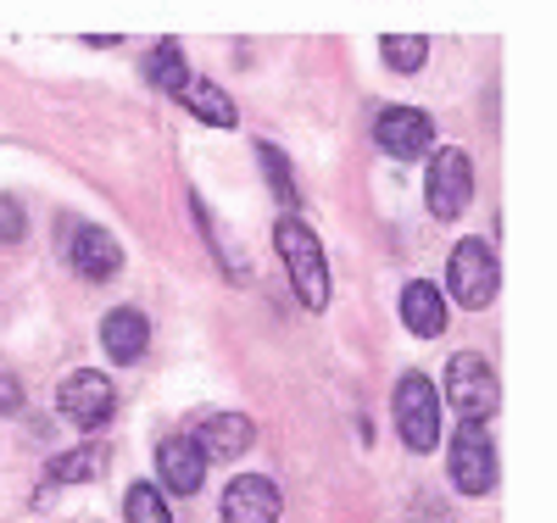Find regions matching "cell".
<instances>
[{
    "label": "cell",
    "mask_w": 557,
    "mask_h": 523,
    "mask_svg": "<svg viewBox=\"0 0 557 523\" xmlns=\"http://www.w3.org/2000/svg\"><path fill=\"white\" fill-rule=\"evenodd\" d=\"M273 240H278V257H285V267H290V284H296L301 307H307V312H323V307H330V262H323V240H318L301 217H278Z\"/></svg>",
    "instance_id": "1"
},
{
    "label": "cell",
    "mask_w": 557,
    "mask_h": 523,
    "mask_svg": "<svg viewBox=\"0 0 557 523\" xmlns=\"http://www.w3.org/2000/svg\"><path fill=\"white\" fill-rule=\"evenodd\" d=\"M446 396H451L462 423H485L502 407V385H496V373L480 351H457L446 362Z\"/></svg>",
    "instance_id": "2"
},
{
    "label": "cell",
    "mask_w": 557,
    "mask_h": 523,
    "mask_svg": "<svg viewBox=\"0 0 557 523\" xmlns=\"http://www.w3.org/2000/svg\"><path fill=\"white\" fill-rule=\"evenodd\" d=\"M446 284H451L457 307H469V312L491 307L496 301V284H502V267H496L491 246L485 240H462L451 251V262H446Z\"/></svg>",
    "instance_id": "3"
},
{
    "label": "cell",
    "mask_w": 557,
    "mask_h": 523,
    "mask_svg": "<svg viewBox=\"0 0 557 523\" xmlns=\"http://www.w3.org/2000/svg\"><path fill=\"white\" fill-rule=\"evenodd\" d=\"M396 429L412 451H430L441 440V401L424 373H407L396 385Z\"/></svg>",
    "instance_id": "4"
},
{
    "label": "cell",
    "mask_w": 557,
    "mask_h": 523,
    "mask_svg": "<svg viewBox=\"0 0 557 523\" xmlns=\"http://www.w3.org/2000/svg\"><path fill=\"white\" fill-rule=\"evenodd\" d=\"M451 485L462 496H485L496 485V446L485 435V423H457V435H451Z\"/></svg>",
    "instance_id": "5"
},
{
    "label": "cell",
    "mask_w": 557,
    "mask_h": 523,
    "mask_svg": "<svg viewBox=\"0 0 557 523\" xmlns=\"http://www.w3.org/2000/svg\"><path fill=\"white\" fill-rule=\"evenodd\" d=\"M57 407H62V418L67 423H78V429H101V423L112 418V407H117V396H112V378L107 373H73L67 385L57 390Z\"/></svg>",
    "instance_id": "6"
},
{
    "label": "cell",
    "mask_w": 557,
    "mask_h": 523,
    "mask_svg": "<svg viewBox=\"0 0 557 523\" xmlns=\"http://www.w3.org/2000/svg\"><path fill=\"white\" fill-rule=\"evenodd\" d=\"M374 139H380L385 157L412 162V157H424V151L435 146V123L418 112V107H385L380 123H374Z\"/></svg>",
    "instance_id": "7"
},
{
    "label": "cell",
    "mask_w": 557,
    "mask_h": 523,
    "mask_svg": "<svg viewBox=\"0 0 557 523\" xmlns=\"http://www.w3.org/2000/svg\"><path fill=\"white\" fill-rule=\"evenodd\" d=\"M424 196H430V212H435V217H457L462 207H469V196H474V167H469V157H462V151H435Z\"/></svg>",
    "instance_id": "8"
},
{
    "label": "cell",
    "mask_w": 557,
    "mask_h": 523,
    "mask_svg": "<svg viewBox=\"0 0 557 523\" xmlns=\"http://www.w3.org/2000/svg\"><path fill=\"white\" fill-rule=\"evenodd\" d=\"M157 468H162V485L173 496H196L201 480H207V451L190 440V435H168L157 446Z\"/></svg>",
    "instance_id": "9"
},
{
    "label": "cell",
    "mask_w": 557,
    "mask_h": 523,
    "mask_svg": "<svg viewBox=\"0 0 557 523\" xmlns=\"http://www.w3.org/2000/svg\"><path fill=\"white\" fill-rule=\"evenodd\" d=\"M223 523H278V490L262 473H240L223 490Z\"/></svg>",
    "instance_id": "10"
},
{
    "label": "cell",
    "mask_w": 557,
    "mask_h": 523,
    "mask_svg": "<svg viewBox=\"0 0 557 523\" xmlns=\"http://www.w3.org/2000/svg\"><path fill=\"white\" fill-rule=\"evenodd\" d=\"M173 95H178V107H184V112L201 117V123H212V128H235V123H240L235 101H228V95H223L218 84L196 78V73H184V78L173 84Z\"/></svg>",
    "instance_id": "11"
},
{
    "label": "cell",
    "mask_w": 557,
    "mask_h": 523,
    "mask_svg": "<svg viewBox=\"0 0 557 523\" xmlns=\"http://www.w3.org/2000/svg\"><path fill=\"white\" fill-rule=\"evenodd\" d=\"M101 346H107L112 362L146 357V346H151V323H146V312H134V307L107 312V317H101Z\"/></svg>",
    "instance_id": "12"
},
{
    "label": "cell",
    "mask_w": 557,
    "mask_h": 523,
    "mask_svg": "<svg viewBox=\"0 0 557 523\" xmlns=\"http://www.w3.org/2000/svg\"><path fill=\"white\" fill-rule=\"evenodd\" d=\"M251 440H257V429L246 412H212V418H201V435H196V446L207 457H240V451H251Z\"/></svg>",
    "instance_id": "13"
},
{
    "label": "cell",
    "mask_w": 557,
    "mask_h": 523,
    "mask_svg": "<svg viewBox=\"0 0 557 523\" xmlns=\"http://www.w3.org/2000/svg\"><path fill=\"white\" fill-rule=\"evenodd\" d=\"M401 323L412 328V335L418 340H435L441 335V328H446V301H441V290H435V284H407V290H401Z\"/></svg>",
    "instance_id": "14"
},
{
    "label": "cell",
    "mask_w": 557,
    "mask_h": 523,
    "mask_svg": "<svg viewBox=\"0 0 557 523\" xmlns=\"http://www.w3.org/2000/svg\"><path fill=\"white\" fill-rule=\"evenodd\" d=\"M73 267L84 278H112L123 267V251L107 228H78V240H73Z\"/></svg>",
    "instance_id": "15"
},
{
    "label": "cell",
    "mask_w": 557,
    "mask_h": 523,
    "mask_svg": "<svg viewBox=\"0 0 557 523\" xmlns=\"http://www.w3.org/2000/svg\"><path fill=\"white\" fill-rule=\"evenodd\" d=\"M101 473H107L101 446H78V451H62V457L51 462V480H57V485H84V480H101Z\"/></svg>",
    "instance_id": "16"
},
{
    "label": "cell",
    "mask_w": 557,
    "mask_h": 523,
    "mask_svg": "<svg viewBox=\"0 0 557 523\" xmlns=\"http://www.w3.org/2000/svg\"><path fill=\"white\" fill-rule=\"evenodd\" d=\"M380 57L396 73H418V67H424V57H430V39L424 34H385L380 39Z\"/></svg>",
    "instance_id": "17"
},
{
    "label": "cell",
    "mask_w": 557,
    "mask_h": 523,
    "mask_svg": "<svg viewBox=\"0 0 557 523\" xmlns=\"http://www.w3.org/2000/svg\"><path fill=\"white\" fill-rule=\"evenodd\" d=\"M123 512H128V523H173V512H168V501H162L157 485H134L123 496Z\"/></svg>",
    "instance_id": "18"
},
{
    "label": "cell",
    "mask_w": 557,
    "mask_h": 523,
    "mask_svg": "<svg viewBox=\"0 0 557 523\" xmlns=\"http://www.w3.org/2000/svg\"><path fill=\"white\" fill-rule=\"evenodd\" d=\"M257 157H262V173H268V184L278 189V201H285V207H296L301 196H296V173H290V162L285 157H278V146H268V139H262V146H257Z\"/></svg>",
    "instance_id": "19"
},
{
    "label": "cell",
    "mask_w": 557,
    "mask_h": 523,
    "mask_svg": "<svg viewBox=\"0 0 557 523\" xmlns=\"http://www.w3.org/2000/svg\"><path fill=\"white\" fill-rule=\"evenodd\" d=\"M184 73H190V67L178 62V45H173V39H162L157 51H151V62H146V78H151V84H162V89L173 95V84H178Z\"/></svg>",
    "instance_id": "20"
},
{
    "label": "cell",
    "mask_w": 557,
    "mask_h": 523,
    "mask_svg": "<svg viewBox=\"0 0 557 523\" xmlns=\"http://www.w3.org/2000/svg\"><path fill=\"white\" fill-rule=\"evenodd\" d=\"M23 207L17 201H7V196H0V240H23Z\"/></svg>",
    "instance_id": "21"
},
{
    "label": "cell",
    "mask_w": 557,
    "mask_h": 523,
    "mask_svg": "<svg viewBox=\"0 0 557 523\" xmlns=\"http://www.w3.org/2000/svg\"><path fill=\"white\" fill-rule=\"evenodd\" d=\"M17 407H23V385L12 373H0V412H17Z\"/></svg>",
    "instance_id": "22"
}]
</instances>
